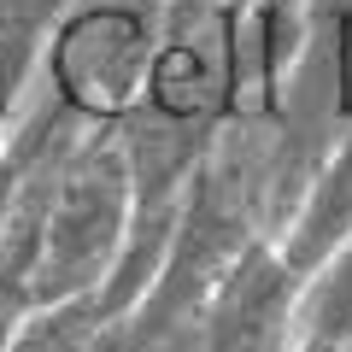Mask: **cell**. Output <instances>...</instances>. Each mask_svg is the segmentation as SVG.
<instances>
[{"label": "cell", "mask_w": 352, "mask_h": 352, "mask_svg": "<svg viewBox=\"0 0 352 352\" xmlns=\"http://www.w3.org/2000/svg\"><path fill=\"white\" fill-rule=\"evenodd\" d=\"M135 217V176H129L118 129H88L65 164L53 170L41 200V235L30 264V305L100 294L106 270L118 264V247Z\"/></svg>", "instance_id": "obj_1"}, {"label": "cell", "mask_w": 352, "mask_h": 352, "mask_svg": "<svg viewBox=\"0 0 352 352\" xmlns=\"http://www.w3.org/2000/svg\"><path fill=\"white\" fill-rule=\"evenodd\" d=\"M346 241H352V124L335 135V147L323 153V164L305 176V188L294 194V206L276 223L270 247H276L282 270H288L294 282H305L311 270H323Z\"/></svg>", "instance_id": "obj_2"}, {"label": "cell", "mask_w": 352, "mask_h": 352, "mask_svg": "<svg viewBox=\"0 0 352 352\" xmlns=\"http://www.w3.org/2000/svg\"><path fill=\"white\" fill-rule=\"evenodd\" d=\"M352 346V241L294 288L288 352H346Z\"/></svg>", "instance_id": "obj_3"}, {"label": "cell", "mask_w": 352, "mask_h": 352, "mask_svg": "<svg viewBox=\"0 0 352 352\" xmlns=\"http://www.w3.org/2000/svg\"><path fill=\"white\" fill-rule=\"evenodd\" d=\"M100 323L106 317H100V300H94V294L53 300V305H30V311L6 329L0 352H88V340H94Z\"/></svg>", "instance_id": "obj_4"}]
</instances>
